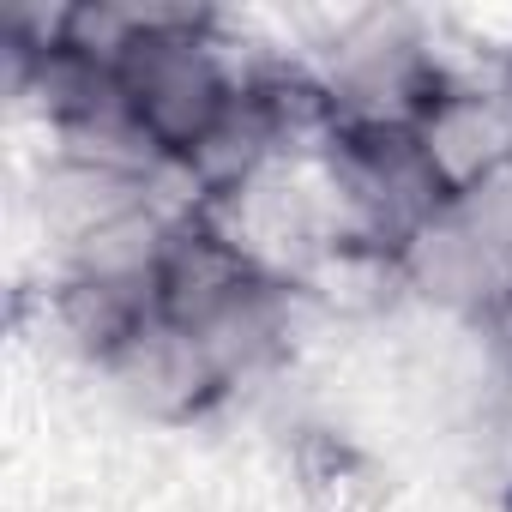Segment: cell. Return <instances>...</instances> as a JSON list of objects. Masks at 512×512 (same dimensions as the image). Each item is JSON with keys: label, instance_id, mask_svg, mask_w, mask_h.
Wrapping results in <instances>:
<instances>
[{"label": "cell", "instance_id": "obj_1", "mask_svg": "<svg viewBox=\"0 0 512 512\" xmlns=\"http://www.w3.org/2000/svg\"><path fill=\"white\" fill-rule=\"evenodd\" d=\"M241 91L199 13H133V37L115 55V97L157 163L199 169L235 121Z\"/></svg>", "mask_w": 512, "mask_h": 512}, {"label": "cell", "instance_id": "obj_2", "mask_svg": "<svg viewBox=\"0 0 512 512\" xmlns=\"http://www.w3.org/2000/svg\"><path fill=\"white\" fill-rule=\"evenodd\" d=\"M302 488L320 512H368V470L344 440H308L302 446Z\"/></svg>", "mask_w": 512, "mask_h": 512}, {"label": "cell", "instance_id": "obj_3", "mask_svg": "<svg viewBox=\"0 0 512 512\" xmlns=\"http://www.w3.org/2000/svg\"><path fill=\"white\" fill-rule=\"evenodd\" d=\"M506 512H512V506H506Z\"/></svg>", "mask_w": 512, "mask_h": 512}]
</instances>
